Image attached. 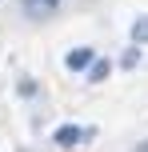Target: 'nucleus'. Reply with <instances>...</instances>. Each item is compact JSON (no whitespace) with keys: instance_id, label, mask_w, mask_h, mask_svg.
<instances>
[{"instance_id":"f257e3e1","label":"nucleus","mask_w":148,"mask_h":152,"mask_svg":"<svg viewBox=\"0 0 148 152\" xmlns=\"http://www.w3.org/2000/svg\"><path fill=\"white\" fill-rule=\"evenodd\" d=\"M84 136H88V128H80V124H60L52 132V144L56 148H76V144H84Z\"/></svg>"},{"instance_id":"423d86ee","label":"nucleus","mask_w":148,"mask_h":152,"mask_svg":"<svg viewBox=\"0 0 148 152\" xmlns=\"http://www.w3.org/2000/svg\"><path fill=\"white\" fill-rule=\"evenodd\" d=\"M44 4H48V8H56V4H60V0H44Z\"/></svg>"},{"instance_id":"0eeeda50","label":"nucleus","mask_w":148,"mask_h":152,"mask_svg":"<svg viewBox=\"0 0 148 152\" xmlns=\"http://www.w3.org/2000/svg\"><path fill=\"white\" fill-rule=\"evenodd\" d=\"M136 152H148V144H144V148H136Z\"/></svg>"},{"instance_id":"7ed1b4c3","label":"nucleus","mask_w":148,"mask_h":152,"mask_svg":"<svg viewBox=\"0 0 148 152\" xmlns=\"http://www.w3.org/2000/svg\"><path fill=\"white\" fill-rule=\"evenodd\" d=\"M108 76H112V60H96L92 68H88V80H92V84H100V80H108Z\"/></svg>"},{"instance_id":"f03ea898","label":"nucleus","mask_w":148,"mask_h":152,"mask_svg":"<svg viewBox=\"0 0 148 152\" xmlns=\"http://www.w3.org/2000/svg\"><path fill=\"white\" fill-rule=\"evenodd\" d=\"M92 64H96L92 48H72V52L64 56V68H68V72H88Z\"/></svg>"},{"instance_id":"39448f33","label":"nucleus","mask_w":148,"mask_h":152,"mask_svg":"<svg viewBox=\"0 0 148 152\" xmlns=\"http://www.w3.org/2000/svg\"><path fill=\"white\" fill-rule=\"evenodd\" d=\"M136 60H140V44H136V48H128V52H124V68H132Z\"/></svg>"},{"instance_id":"20e7f679","label":"nucleus","mask_w":148,"mask_h":152,"mask_svg":"<svg viewBox=\"0 0 148 152\" xmlns=\"http://www.w3.org/2000/svg\"><path fill=\"white\" fill-rule=\"evenodd\" d=\"M132 44H148V16H140L132 24Z\"/></svg>"}]
</instances>
